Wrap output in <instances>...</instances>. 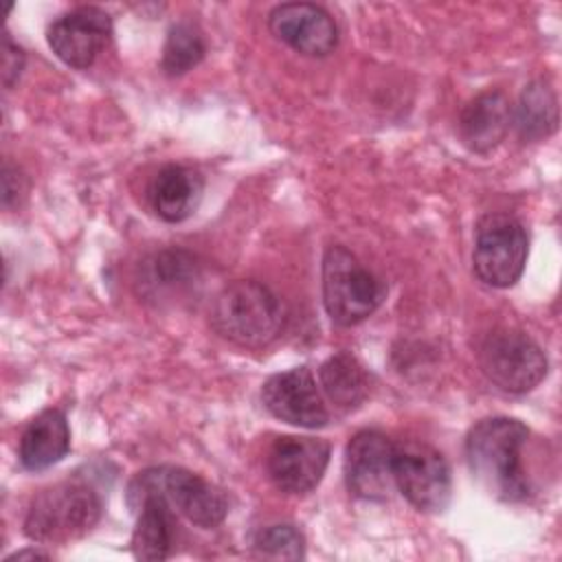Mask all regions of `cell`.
<instances>
[{
    "mask_svg": "<svg viewBox=\"0 0 562 562\" xmlns=\"http://www.w3.org/2000/svg\"><path fill=\"white\" fill-rule=\"evenodd\" d=\"M255 549L266 558L301 560L305 555V538L294 525H270L255 536Z\"/></svg>",
    "mask_w": 562,
    "mask_h": 562,
    "instance_id": "cell-22",
    "label": "cell"
},
{
    "mask_svg": "<svg viewBox=\"0 0 562 562\" xmlns=\"http://www.w3.org/2000/svg\"><path fill=\"white\" fill-rule=\"evenodd\" d=\"M329 463V446L314 437H279L266 457L270 481L285 494L314 490Z\"/></svg>",
    "mask_w": 562,
    "mask_h": 562,
    "instance_id": "cell-11",
    "label": "cell"
},
{
    "mask_svg": "<svg viewBox=\"0 0 562 562\" xmlns=\"http://www.w3.org/2000/svg\"><path fill=\"white\" fill-rule=\"evenodd\" d=\"M529 430L512 417H487L474 424L465 437V459L476 483L494 498L518 503L529 496L522 468V446Z\"/></svg>",
    "mask_w": 562,
    "mask_h": 562,
    "instance_id": "cell-1",
    "label": "cell"
},
{
    "mask_svg": "<svg viewBox=\"0 0 562 562\" xmlns=\"http://www.w3.org/2000/svg\"><path fill=\"white\" fill-rule=\"evenodd\" d=\"M204 182L195 169L184 165H167L151 180V209L160 220L169 224L182 222L198 209Z\"/></svg>",
    "mask_w": 562,
    "mask_h": 562,
    "instance_id": "cell-16",
    "label": "cell"
},
{
    "mask_svg": "<svg viewBox=\"0 0 562 562\" xmlns=\"http://www.w3.org/2000/svg\"><path fill=\"white\" fill-rule=\"evenodd\" d=\"M70 450V428L66 415L57 408L35 415L20 437V463L31 470H46L59 463Z\"/></svg>",
    "mask_w": 562,
    "mask_h": 562,
    "instance_id": "cell-15",
    "label": "cell"
},
{
    "mask_svg": "<svg viewBox=\"0 0 562 562\" xmlns=\"http://www.w3.org/2000/svg\"><path fill=\"white\" fill-rule=\"evenodd\" d=\"M479 367L485 378L507 393H527L547 375V356L540 345L518 329H494L479 347Z\"/></svg>",
    "mask_w": 562,
    "mask_h": 562,
    "instance_id": "cell-7",
    "label": "cell"
},
{
    "mask_svg": "<svg viewBox=\"0 0 562 562\" xmlns=\"http://www.w3.org/2000/svg\"><path fill=\"white\" fill-rule=\"evenodd\" d=\"M101 496L86 483L66 481L42 490L29 505L24 533L35 542L61 544L86 536L101 518Z\"/></svg>",
    "mask_w": 562,
    "mask_h": 562,
    "instance_id": "cell-4",
    "label": "cell"
},
{
    "mask_svg": "<svg viewBox=\"0 0 562 562\" xmlns=\"http://www.w3.org/2000/svg\"><path fill=\"white\" fill-rule=\"evenodd\" d=\"M318 378H321L323 393L340 411H353L369 395L367 371L353 356L345 351L325 360L321 364Z\"/></svg>",
    "mask_w": 562,
    "mask_h": 562,
    "instance_id": "cell-18",
    "label": "cell"
},
{
    "mask_svg": "<svg viewBox=\"0 0 562 562\" xmlns=\"http://www.w3.org/2000/svg\"><path fill=\"white\" fill-rule=\"evenodd\" d=\"M198 279V266L184 250H162L145 261L140 285L151 299L162 294H180Z\"/></svg>",
    "mask_w": 562,
    "mask_h": 562,
    "instance_id": "cell-20",
    "label": "cell"
},
{
    "mask_svg": "<svg viewBox=\"0 0 562 562\" xmlns=\"http://www.w3.org/2000/svg\"><path fill=\"white\" fill-rule=\"evenodd\" d=\"M134 512L138 514L132 533V553L138 560H165L176 536V512L158 496H145Z\"/></svg>",
    "mask_w": 562,
    "mask_h": 562,
    "instance_id": "cell-17",
    "label": "cell"
},
{
    "mask_svg": "<svg viewBox=\"0 0 562 562\" xmlns=\"http://www.w3.org/2000/svg\"><path fill=\"white\" fill-rule=\"evenodd\" d=\"M386 296L384 283L345 246L323 255V303L331 323L351 327L371 316Z\"/></svg>",
    "mask_w": 562,
    "mask_h": 562,
    "instance_id": "cell-5",
    "label": "cell"
},
{
    "mask_svg": "<svg viewBox=\"0 0 562 562\" xmlns=\"http://www.w3.org/2000/svg\"><path fill=\"white\" fill-rule=\"evenodd\" d=\"M283 305L277 294L255 281L241 279L226 285L213 301V329L239 347H266L283 329Z\"/></svg>",
    "mask_w": 562,
    "mask_h": 562,
    "instance_id": "cell-2",
    "label": "cell"
},
{
    "mask_svg": "<svg viewBox=\"0 0 562 562\" xmlns=\"http://www.w3.org/2000/svg\"><path fill=\"white\" fill-rule=\"evenodd\" d=\"M145 496L162 498L189 522L213 529L228 514V501L220 487L200 474L178 465H156L138 472L127 485V503L134 509Z\"/></svg>",
    "mask_w": 562,
    "mask_h": 562,
    "instance_id": "cell-3",
    "label": "cell"
},
{
    "mask_svg": "<svg viewBox=\"0 0 562 562\" xmlns=\"http://www.w3.org/2000/svg\"><path fill=\"white\" fill-rule=\"evenodd\" d=\"M395 443L378 430L356 432L345 450V481L353 496L384 501L393 485Z\"/></svg>",
    "mask_w": 562,
    "mask_h": 562,
    "instance_id": "cell-9",
    "label": "cell"
},
{
    "mask_svg": "<svg viewBox=\"0 0 562 562\" xmlns=\"http://www.w3.org/2000/svg\"><path fill=\"white\" fill-rule=\"evenodd\" d=\"M112 20L99 7H77L48 26V46L72 68H88L105 48Z\"/></svg>",
    "mask_w": 562,
    "mask_h": 562,
    "instance_id": "cell-12",
    "label": "cell"
},
{
    "mask_svg": "<svg viewBox=\"0 0 562 562\" xmlns=\"http://www.w3.org/2000/svg\"><path fill=\"white\" fill-rule=\"evenodd\" d=\"M204 53H206L204 37L193 24L189 22L173 24L162 46V70L169 77H180L191 68H195L202 61Z\"/></svg>",
    "mask_w": 562,
    "mask_h": 562,
    "instance_id": "cell-21",
    "label": "cell"
},
{
    "mask_svg": "<svg viewBox=\"0 0 562 562\" xmlns=\"http://www.w3.org/2000/svg\"><path fill=\"white\" fill-rule=\"evenodd\" d=\"M261 400L277 419L299 428H323L329 422L327 406L307 367L268 378L261 389Z\"/></svg>",
    "mask_w": 562,
    "mask_h": 562,
    "instance_id": "cell-10",
    "label": "cell"
},
{
    "mask_svg": "<svg viewBox=\"0 0 562 562\" xmlns=\"http://www.w3.org/2000/svg\"><path fill=\"white\" fill-rule=\"evenodd\" d=\"M529 237L520 220L507 213H487L476 224L472 268L490 288H512L527 263Z\"/></svg>",
    "mask_w": 562,
    "mask_h": 562,
    "instance_id": "cell-6",
    "label": "cell"
},
{
    "mask_svg": "<svg viewBox=\"0 0 562 562\" xmlns=\"http://www.w3.org/2000/svg\"><path fill=\"white\" fill-rule=\"evenodd\" d=\"M512 103L501 90L476 94L459 114L461 140L476 154L492 151L509 132Z\"/></svg>",
    "mask_w": 562,
    "mask_h": 562,
    "instance_id": "cell-14",
    "label": "cell"
},
{
    "mask_svg": "<svg viewBox=\"0 0 562 562\" xmlns=\"http://www.w3.org/2000/svg\"><path fill=\"white\" fill-rule=\"evenodd\" d=\"M393 483L419 512H443L452 494L450 465L441 452L419 441L395 443Z\"/></svg>",
    "mask_w": 562,
    "mask_h": 562,
    "instance_id": "cell-8",
    "label": "cell"
},
{
    "mask_svg": "<svg viewBox=\"0 0 562 562\" xmlns=\"http://www.w3.org/2000/svg\"><path fill=\"white\" fill-rule=\"evenodd\" d=\"M522 140H540L558 127V97L544 79L525 86L516 112H512Z\"/></svg>",
    "mask_w": 562,
    "mask_h": 562,
    "instance_id": "cell-19",
    "label": "cell"
},
{
    "mask_svg": "<svg viewBox=\"0 0 562 562\" xmlns=\"http://www.w3.org/2000/svg\"><path fill=\"white\" fill-rule=\"evenodd\" d=\"M270 33L305 57H325L338 44L334 18L318 4L285 2L268 15Z\"/></svg>",
    "mask_w": 562,
    "mask_h": 562,
    "instance_id": "cell-13",
    "label": "cell"
},
{
    "mask_svg": "<svg viewBox=\"0 0 562 562\" xmlns=\"http://www.w3.org/2000/svg\"><path fill=\"white\" fill-rule=\"evenodd\" d=\"M22 558H48V553L37 551V549H24V551H18V553L9 555L7 560H22Z\"/></svg>",
    "mask_w": 562,
    "mask_h": 562,
    "instance_id": "cell-24",
    "label": "cell"
},
{
    "mask_svg": "<svg viewBox=\"0 0 562 562\" xmlns=\"http://www.w3.org/2000/svg\"><path fill=\"white\" fill-rule=\"evenodd\" d=\"M24 61H26L24 50L9 37V33H4V37H2V83H4V88H11L20 79Z\"/></svg>",
    "mask_w": 562,
    "mask_h": 562,
    "instance_id": "cell-23",
    "label": "cell"
}]
</instances>
